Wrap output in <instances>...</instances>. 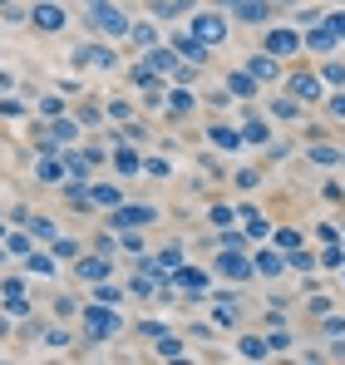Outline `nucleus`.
I'll use <instances>...</instances> for the list:
<instances>
[{"label": "nucleus", "instance_id": "nucleus-8", "mask_svg": "<svg viewBox=\"0 0 345 365\" xmlns=\"http://www.w3.org/2000/svg\"><path fill=\"white\" fill-rule=\"evenodd\" d=\"M153 207H119V218H113V227H129V222H148Z\"/></svg>", "mask_w": 345, "mask_h": 365}, {"label": "nucleus", "instance_id": "nucleus-17", "mask_svg": "<svg viewBox=\"0 0 345 365\" xmlns=\"http://www.w3.org/2000/svg\"><path fill=\"white\" fill-rule=\"evenodd\" d=\"M242 138H252V143H262V138H266V129H262V124H247V129H242Z\"/></svg>", "mask_w": 345, "mask_h": 365}, {"label": "nucleus", "instance_id": "nucleus-6", "mask_svg": "<svg viewBox=\"0 0 345 365\" xmlns=\"http://www.w3.org/2000/svg\"><path fill=\"white\" fill-rule=\"evenodd\" d=\"M74 60H79V65H104V70L113 65V55H109V49H99V44H84Z\"/></svg>", "mask_w": 345, "mask_h": 365}, {"label": "nucleus", "instance_id": "nucleus-5", "mask_svg": "<svg viewBox=\"0 0 345 365\" xmlns=\"http://www.w3.org/2000/svg\"><path fill=\"white\" fill-rule=\"evenodd\" d=\"M35 25L40 30H60L65 25V10L60 6H35Z\"/></svg>", "mask_w": 345, "mask_h": 365}, {"label": "nucleus", "instance_id": "nucleus-19", "mask_svg": "<svg viewBox=\"0 0 345 365\" xmlns=\"http://www.w3.org/2000/svg\"><path fill=\"white\" fill-rule=\"evenodd\" d=\"M0 6H6V0H0Z\"/></svg>", "mask_w": 345, "mask_h": 365}, {"label": "nucleus", "instance_id": "nucleus-13", "mask_svg": "<svg viewBox=\"0 0 345 365\" xmlns=\"http://www.w3.org/2000/svg\"><path fill=\"white\" fill-rule=\"evenodd\" d=\"M291 89H296V94H301V99H311V94H321V84H316V79H311V74H301V79H296V84H291Z\"/></svg>", "mask_w": 345, "mask_h": 365}, {"label": "nucleus", "instance_id": "nucleus-2", "mask_svg": "<svg viewBox=\"0 0 345 365\" xmlns=\"http://www.w3.org/2000/svg\"><path fill=\"white\" fill-rule=\"evenodd\" d=\"M193 35H198L202 44H217V40L227 35V25H222V15H198V20H193Z\"/></svg>", "mask_w": 345, "mask_h": 365}, {"label": "nucleus", "instance_id": "nucleus-12", "mask_svg": "<svg viewBox=\"0 0 345 365\" xmlns=\"http://www.w3.org/2000/svg\"><path fill=\"white\" fill-rule=\"evenodd\" d=\"M104 272H109V262H99V257H94V262H84V267H79V277H89V282H99Z\"/></svg>", "mask_w": 345, "mask_h": 365}, {"label": "nucleus", "instance_id": "nucleus-11", "mask_svg": "<svg viewBox=\"0 0 345 365\" xmlns=\"http://www.w3.org/2000/svg\"><path fill=\"white\" fill-rule=\"evenodd\" d=\"M178 282H183L188 291H202V286H207V277H202V272H193V267H188V272H178Z\"/></svg>", "mask_w": 345, "mask_h": 365}, {"label": "nucleus", "instance_id": "nucleus-1", "mask_svg": "<svg viewBox=\"0 0 345 365\" xmlns=\"http://www.w3.org/2000/svg\"><path fill=\"white\" fill-rule=\"evenodd\" d=\"M89 20H94V25H99L104 35H129V30H134V25H129V20L119 15V10L109 6V0H89Z\"/></svg>", "mask_w": 345, "mask_h": 365}, {"label": "nucleus", "instance_id": "nucleus-3", "mask_svg": "<svg viewBox=\"0 0 345 365\" xmlns=\"http://www.w3.org/2000/svg\"><path fill=\"white\" fill-rule=\"evenodd\" d=\"M84 321H89V331H94V336H109L113 326H119V316H109L104 306H84Z\"/></svg>", "mask_w": 345, "mask_h": 365}, {"label": "nucleus", "instance_id": "nucleus-4", "mask_svg": "<svg viewBox=\"0 0 345 365\" xmlns=\"http://www.w3.org/2000/svg\"><path fill=\"white\" fill-rule=\"evenodd\" d=\"M143 70H148V74H153V70H158V74H178L183 65H178V60H172V55H168V49H153V55H148V65H143Z\"/></svg>", "mask_w": 345, "mask_h": 365}, {"label": "nucleus", "instance_id": "nucleus-16", "mask_svg": "<svg viewBox=\"0 0 345 365\" xmlns=\"http://www.w3.org/2000/svg\"><path fill=\"white\" fill-rule=\"evenodd\" d=\"M212 138H217V143H222V148H232V143H242V138H237V133H232V129H212Z\"/></svg>", "mask_w": 345, "mask_h": 365}, {"label": "nucleus", "instance_id": "nucleus-20", "mask_svg": "<svg viewBox=\"0 0 345 365\" xmlns=\"http://www.w3.org/2000/svg\"><path fill=\"white\" fill-rule=\"evenodd\" d=\"M286 6H291V0H286Z\"/></svg>", "mask_w": 345, "mask_h": 365}, {"label": "nucleus", "instance_id": "nucleus-18", "mask_svg": "<svg viewBox=\"0 0 345 365\" xmlns=\"http://www.w3.org/2000/svg\"><path fill=\"white\" fill-rule=\"evenodd\" d=\"M330 30H335V40H345V15H335V20H330Z\"/></svg>", "mask_w": 345, "mask_h": 365}, {"label": "nucleus", "instance_id": "nucleus-15", "mask_svg": "<svg viewBox=\"0 0 345 365\" xmlns=\"http://www.w3.org/2000/svg\"><path fill=\"white\" fill-rule=\"evenodd\" d=\"M252 74H257V79H271V74H276V65L262 55V60H252Z\"/></svg>", "mask_w": 345, "mask_h": 365}, {"label": "nucleus", "instance_id": "nucleus-7", "mask_svg": "<svg viewBox=\"0 0 345 365\" xmlns=\"http://www.w3.org/2000/svg\"><path fill=\"white\" fill-rule=\"evenodd\" d=\"M222 272H227V277H242V282H247V277H252V262H247V257H232V252H227V257H222Z\"/></svg>", "mask_w": 345, "mask_h": 365}, {"label": "nucleus", "instance_id": "nucleus-14", "mask_svg": "<svg viewBox=\"0 0 345 365\" xmlns=\"http://www.w3.org/2000/svg\"><path fill=\"white\" fill-rule=\"evenodd\" d=\"M257 272H266V277H276V272H281V257H276V252H266V257H262V262H257Z\"/></svg>", "mask_w": 345, "mask_h": 365}, {"label": "nucleus", "instance_id": "nucleus-10", "mask_svg": "<svg viewBox=\"0 0 345 365\" xmlns=\"http://www.w3.org/2000/svg\"><path fill=\"white\" fill-rule=\"evenodd\" d=\"M266 49H271V55H291V49H296V35H286V30H276V35L266 40Z\"/></svg>", "mask_w": 345, "mask_h": 365}, {"label": "nucleus", "instance_id": "nucleus-9", "mask_svg": "<svg viewBox=\"0 0 345 365\" xmlns=\"http://www.w3.org/2000/svg\"><path fill=\"white\" fill-rule=\"evenodd\" d=\"M227 6H232L242 20H262V15H266V6H262V0H227Z\"/></svg>", "mask_w": 345, "mask_h": 365}]
</instances>
